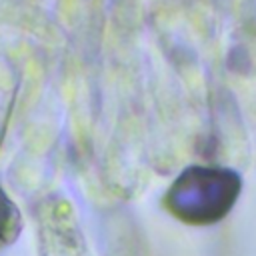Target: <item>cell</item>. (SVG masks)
I'll return each mask as SVG.
<instances>
[{
	"label": "cell",
	"mask_w": 256,
	"mask_h": 256,
	"mask_svg": "<svg viewBox=\"0 0 256 256\" xmlns=\"http://www.w3.org/2000/svg\"><path fill=\"white\" fill-rule=\"evenodd\" d=\"M240 192V178L228 168L190 166L168 188L164 204L182 222L208 226L224 218Z\"/></svg>",
	"instance_id": "cell-1"
},
{
	"label": "cell",
	"mask_w": 256,
	"mask_h": 256,
	"mask_svg": "<svg viewBox=\"0 0 256 256\" xmlns=\"http://www.w3.org/2000/svg\"><path fill=\"white\" fill-rule=\"evenodd\" d=\"M40 256H90L70 204L50 196L38 210Z\"/></svg>",
	"instance_id": "cell-2"
},
{
	"label": "cell",
	"mask_w": 256,
	"mask_h": 256,
	"mask_svg": "<svg viewBox=\"0 0 256 256\" xmlns=\"http://www.w3.org/2000/svg\"><path fill=\"white\" fill-rule=\"evenodd\" d=\"M20 230V214L14 202L0 188V248L10 244Z\"/></svg>",
	"instance_id": "cell-3"
}]
</instances>
